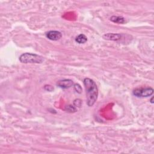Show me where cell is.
I'll use <instances>...</instances> for the list:
<instances>
[{"instance_id": "obj_2", "label": "cell", "mask_w": 154, "mask_h": 154, "mask_svg": "<svg viewBox=\"0 0 154 154\" xmlns=\"http://www.w3.org/2000/svg\"><path fill=\"white\" fill-rule=\"evenodd\" d=\"M19 59L22 63L25 64H40L44 61V58L42 56L29 52H26L21 54Z\"/></svg>"}, {"instance_id": "obj_3", "label": "cell", "mask_w": 154, "mask_h": 154, "mask_svg": "<svg viewBox=\"0 0 154 154\" xmlns=\"http://www.w3.org/2000/svg\"><path fill=\"white\" fill-rule=\"evenodd\" d=\"M153 93V89L152 87L137 88L133 90L132 94L137 97H147Z\"/></svg>"}, {"instance_id": "obj_12", "label": "cell", "mask_w": 154, "mask_h": 154, "mask_svg": "<svg viewBox=\"0 0 154 154\" xmlns=\"http://www.w3.org/2000/svg\"><path fill=\"white\" fill-rule=\"evenodd\" d=\"M153 97H152L151 98V99H150V102H151L152 103H153Z\"/></svg>"}, {"instance_id": "obj_10", "label": "cell", "mask_w": 154, "mask_h": 154, "mask_svg": "<svg viewBox=\"0 0 154 154\" xmlns=\"http://www.w3.org/2000/svg\"><path fill=\"white\" fill-rule=\"evenodd\" d=\"M74 90H75L76 92H77L78 93H81L82 91V88H81V85L78 84H74Z\"/></svg>"}, {"instance_id": "obj_8", "label": "cell", "mask_w": 154, "mask_h": 154, "mask_svg": "<svg viewBox=\"0 0 154 154\" xmlns=\"http://www.w3.org/2000/svg\"><path fill=\"white\" fill-rule=\"evenodd\" d=\"M87 41V37L83 34H80L75 38V42L79 44L85 43Z\"/></svg>"}, {"instance_id": "obj_9", "label": "cell", "mask_w": 154, "mask_h": 154, "mask_svg": "<svg viewBox=\"0 0 154 154\" xmlns=\"http://www.w3.org/2000/svg\"><path fill=\"white\" fill-rule=\"evenodd\" d=\"M66 111H68V112H75L76 111V108L73 106V105H68L66 107Z\"/></svg>"}, {"instance_id": "obj_1", "label": "cell", "mask_w": 154, "mask_h": 154, "mask_svg": "<svg viewBox=\"0 0 154 154\" xmlns=\"http://www.w3.org/2000/svg\"><path fill=\"white\" fill-rule=\"evenodd\" d=\"M85 90L87 104L92 106L96 103L98 96V88L96 82L89 78H85L83 81Z\"/></svg>"}, {"instance_id": "obj_11", "label": "cell", "mask_w": 154, "mask_h": 154, "mask_svg": "<svg viewBox=\"0 0 154 154\" xmlns=\"http://www.w3.org/2000/svg\"><path fill=\"white\" fill-rule=\"evenodd\" d=\"M44 88H45V90H46V91H51L54 90V88L50 85H45L44 86Z\"/></svg>"}, {"instance_id": "obj_7", "label": "cell", "mask_w": 154, "mask_h": 154, "mask_svg": "<svg viewBox=\"0 0 154 154\" xmlns=\"http://www.w3.org/2000/svg\"><path fill=\"white\" fill-rule=\"evenodd\" d=\"M110 20L116 23H125L126 22L125 17L120 16H112L110 17Z\"/></svg>"}, {"instance_id": "obj_5", "label": "cell", "mask_w": 154, "mask_h": 154, "mask_svg": "<svg viewBox=\"0 0 154 154\" xmlns=\"http://www.w3.org/2000/svg\"><path fill=\"white\" fill-rule=\"evenodd\" d=\"M123 36V34L120 33H106L103 35V38L107 40L119 41L122 38Z\"/></svg>"}, {"instance_id": "obj_4", "label": "cell", "mask_w": 154, "mask_h": 154, "mask_svg": "<svg viewBox=\"0 0 154 154\" xmlns=\"http://www.w3.org/2000/svg\"><path fill=\"white\" fill-rule=\"evenodd\" d=\"M46 37L50 40L57 41L61 38L62 34L58 31L51 30L46 33Z\"/></svg>"}, {"instance_id": "obj_6", "label": "cell", "mask_w": 154, "mask_h": 154, "mask_svg": "<svg viewBox=\"0 0 154 154\" xmlns=\"http://www.w3.org/2000/svg\"><path fill=\"white\" fill-rule=\"evenodd\" d=\"M57 85L58 87L61 88L67 89L71 87L73 85V82L72 79H64L58 81L57 83Z\"/></svg>"}]
</instances>
